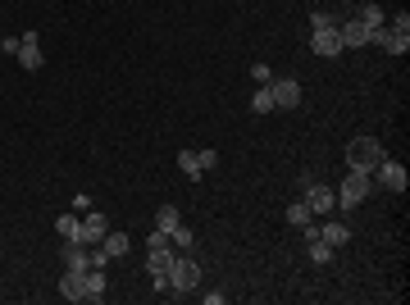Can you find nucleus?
Instances as JSON below:
<instances>
[{"label":"nucleus","instance_id":"obj_1","mask_svg":"<svg viewBox=\"0 0 410 305\" xmlns=\"http://www.w3.org/2000/svg\"><path fill=\"white\" fill-rule=\"evenodd\" d=\"M301 191H305V205H310V214L315 219H328V214L337 210V191L333 187H324V182H310V178H301Z\"/></svg>","mask_w":410,"mask_h":305},{"label":"nucleus","instance_id":"obj_2","mask_svg":"<svg viewBox=\"0 0 410 305\" xmlns=\"http://www.w3.org/2000/svg\"><path fill=\"white\" fill-rule=\"evenodd\" d=\"M383 146L374 142V137H356L351 146H346V164H351V169H360V173H374V164L383 160Z\"/></svg>","mask_w":410,"mask_h":305},{"label":"nucleus","instance_id":"obj_3","mask_svg":"<svg viewBox=\"0 0 410 305\" xmlns=\"http://www.w3.org/2000/svg\"><path fill=\"white\" fill-rule=\"evenodd\" d=\"M369 191H374V178H369V173H360V169H351V173H346V182L337 187V205H342V210H356Z\"/></svg>","mask_w":410,"mask_h":305},{"label":"nucleus","instance_id":"obj_4","mask_svg":"<svg viewBox=\"0 0 410 305\" xmlns=\"http://www.w3.org/2000/svg\"><path fill=\"white\" fill-rule=\"evenodd\" d=\"M200 283V265L191 255H173V265H169V292H191V287Z\"/></svg>","mask_w":410,"mask_h":305},{"label":"nucleus","instance_id":"obj_5","mask_svg":"<svg viewBox=\"0 0 410 305\" xmlns=\"http://www.w3.org/2000/svg\"><path fill=\"white\" fill-rule=\"evenodd\" d=\"M369 178L379 182V187H388V191H406V182H410V178H406V164H397L392 155H383V160L374 164Z\"/></svg>","mask_w":410,"mask_h":305},{"label":"nucleus","instance_id":"obj_6","mask_svg":"<svg viewBox=\"0 0 410 305\" xmlns=\"http://www.w3.org/2000/svg\"><path fill=\"white\" fill-rule=\"evenodd\" d=\"M269 96H274V110H296L301 105V82H296V77H274V82H269Z\"/></svg>","mask_w":410,"mask_h":305},{"label":"nucleus","instance_id":"obj_7","mask_svg":"<svg viewBox=\"0 0 410 305\" xmlns=\"http://www.w3.org/2000/svg\"><path fill=\"white\" fill-rule=\"evenodd\" d=\"M310 50H315L319 59H337V55H342V37H337V28L310 32Z\"/></svg>","mask_w":410,"mask_h":305},{"label":"nucleus","instance_id":"obj_8","mask_svg":"<svg viewBox=\"0 0 410 305\" xmlns=\"http://www.w3.org/2000/svg\"><path fill=\"white\" fill-rule=\"evenodd\" d=\"M110 232V219L105 214H96V210H87L82 214V246H101V237Z\"/></svg>","mask_w":410,"mask_h":305},{"label":"nucleus","instance_id":"obj_9","mask_svg":"<svg viewBox=\"0 0 410 305\" xmlns=\"http://www.w3.org/2000/svg\"><path fill=\"white\" fill-rule=\"evenodd\" d=\"M337 37H342V50L369 46V28H365L360 19H346V23H337Z\"/></svg>","mask_w":410,"mask_h":305},{"label":"nucleus","instance_id":"obj_10","mask_svg":"<svg viewBox=\"0 0 410 305\" xmlns=\"http://www.w3.org/2000/svg\"><path fill=\"white\" fill-rule=\"evenodd\" d=\"M319 237H324V241H328V246H333V251H337V246H346V241H351V228H346V223H342V219H333V214H328V219H324V223H319Z\"/></svg>","mask_w":410,"mask_h":305},{"label":"nucleus","instance_id":"obj_11","mask_svg":"<svg viewBox=\"0 0 410 305\" xmlns=\"http://www.w3.org/2000/svg\"><path fill=\"white\" fill-rule=\"evenodd\" d=\"M59 255H64V269H73V274H87V269H91L82 241H64V251H59Z\"/></svg>","mask_w":410,"mask_h":305},{"label":"nucleus","instance_id":"obj_12","mask_svg":"<svg viewBox=\"0 0 410 305\" xmlns=\"http://www.w3.org/2000/svg\"><path fill=\"white\" fill-rule=\"evenodd\" d=\"M82 301H105V269H87L82 274Z\"/></svg>","mask_w":410,"mask_h":305},{"label":"nucleus","instance_id":"obj_13","mask_svg":"<svg viewBox=\"0 0 410 305\" xmlns=\"http://www.w3.org/2000/svg\"><path fill=\"white\" fill-rule=\"evenodd\" d=\"M101 251H105L110 260H119V255L133 251V237H128V232H105V237H101Z\"/></svg>","mask_w":410,"mask_h":305},{"label":"nucleus","instance_id":"obj_14","mask_svg":"<svg viewBox=\"0 0 410 305\" xmlns=\"http://www.w3.org/2000/svg\"><path fill=\"white\" fill-rule=\"evenodd\" d=\"M14 59H19V64L28 68V73H37V68L46 64V55H41V46H37V41H23V46H19V55H14Z\"/></svg>","mask_w":410,"mask_h":305},{"label":"nucleus","instance_id":"obj_15","mask_svg":"<svg viewBox=\"0 0 410 305\" xmlns=\"http://www.w3.org/2000/svg\"><path fill=\"white\" fill-rule=\"evenodd\" d=\"M178 169H182V178H200V151H191V146H182L178 151Z\"/></svg>","mask_w":410,"mask_h":305},{"label":"nucleus","instance_id":"obj_16","mask_svg":"<svg viewBox=\"0 0 410 305\" xmlns=\"http://www.w3.org/2000/svg\"><path fill=\"white\" fill-rule=\"evenodd\" d=\"M59 296H64V301H82V274L64 269V278H59Z\"/></svg>","mask_w":410,"mask_h":305},{"label":"nucleus","instance_id":"obj_17","mask_svg":"<svg viewBox=\"0 0 410 305\" xmlns=\"http://www.w3.org/2000/svg\"><path fill=\"white\" fill-rule=\"evenodd\" d=\"M55 228H59V237H64V241H82V219H73V210L59 214Z\"/></svg>","mask_w":410,"mask_h":305},{"label":"nucleus","instance_id":"obj_18","mask_svg":"<svg viewBox=\"0 0 410 305\" xmlns=\"http://www.w3.org/2000/svg\"><path fill=\"white\" fill-rule=\"evenodd\" d=\"M305 255L315 260V265H328V260H333V246H328L324 237H315V241H305Z\"/></svg>","mask_w":410,"mask_h":305},{"label":"nucleus","instance_id":"obj_19","mask_svg":"<svg viewBox=\"0 0 410 305\" xmlns=\"http://www.w3.org/2000/svg\"><path fill=\"white\" fill-rule=\"evenodd\" d=\"M287 219H292V228H305L315 214H310V205H305V200H292V205H287Z\"/></svg>","mask_w":410,"mask_h":305},{"label":"nucleus","instance_id":"obj_20","mask_svg":"<svg viewBox=\"0 0 410 305\" xmlns=\"http://www.w3.org/2000/svg\"><path fill=\"white\" fill-rule=\"evenodd\" d=\"M251 110H256V114H274V96H269V82L256 87V96H251Z\"/></svg>","mask_w":410,"mask_h":305},{"label":"nucleus","instance_id":"obj_21","mask_svg":"<svg viewBox=\"0 0 410 305\" xmlns=\"http://www.w3.org/2000/svg\"><path fill=\"white\" fill-rule=\"evenodd\" d=\"M191 241H196V237H191V228H187V223L169 228V246H173V251H191Z\"/></svg>","mask_w":410,"mask_h":305},{"label":"nucleus","instance_id":"obj_22","mask_svg":"<svg viewBox=\"0 0 410 305\" xmlns=\"http://www.w3.org/2000/svg\"><path fill=\"white\" fill-rule=\"evenodd\" d=\"M178 223H182V214L173 210V205H160V210H155V228L169 232V228H178Z\"/></svg>","mask_w":410,"mask_h":305},{"label":"nucleus","instance_id":"obj_23","mask_svg":"<svg viewBox=\"0 0 410 305\" xmlns=\"http://www.w3.org/2000/svg\"><path fill=\"white\" fill-rule=\"evenodd\" d=\"M356 19H360L365 28H383V10H379V5H374V0H365V10L356 14Z\"/></svg>","mask_w":410,"mask_h":305},{"label":"nucleus","instance_id":"obj_24","mask_svg":"<svg viewBox=\"0 0 410 305\" xmlns=\"http://www.w3.org/2000/svg\"><path fill=\"white\" fill-rule=\"evenodd\" d=\"M319 28H337V19L328 10H315V14H310V32H319Z\"/></svg>","mask_w":410,"mask_h":305},{"label":"nucleus","instance_id":"obj_25","mask_svg":"<svg viewBox=\"0 0 410 305\" xmlns=\"http://www.w3.org/2000/svg\"><path fill=\"white\" fill-rule=\"evenodd\" d=\"M251 77H256V87H265V82H274V68H269V64H256V68H251Z\"/></svg>","mask_w":410,"mask_h":305},{"label":"nucleus","instance_id":"obj_26","mask_svg":"<svg viewBox=\"0 0 410 305\" xmlns=\"http://www.w3.org/2000/svg\"><path fill=\"white\" fill-rule=\"evenodd\" d=\"M73 210H78V214L91 210V196H87V191H78V196H73Z\"/></svg>","mask_w":410,"mask_h":305},{"label":"nucleus","instance_id":"obj_27","mask_svg":"<svg viewBox=\"0 0 410 305\" xmlns=\"http://www.w3.org/2000/svg\"><path fill=\"white\" fill-rule=\"evenodd\" d=\"M19 46H23V37H5L0 41V50H10V55H19Z\"/></svg>","mask_w":410,"mask_h":305},{"label":"nucleus","instance_id":"obj_28","mask_svg":"<svg viewBox=\"0 0 410 305\" xmlns=\"http://www.w3.org/2000/svg\"><path fill=\"white\" fill-rule=\"evenodd\" d=\"M151 287L155 292H169V274H151Z\"/></svg>","mask_w":410,"mask_h":305}]
</instances>
